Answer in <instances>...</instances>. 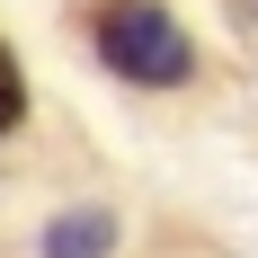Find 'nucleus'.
Here are the masks:
<instances>
[{
  "instance_id": "3",
  "label": "nucleus",
  "mask_w": 258,
  "mask_h": 258,
  "mask_svg": "<svg viewBox=\"0 0 258 258\" xmlns=\"http://www.w3.org/2000/svg\"><path fill=\"white\" fill-rule=\"evenodd\" d=\"M18 107H27V80H18V62H9V53H0V134L18 125Z\"/></svg>"
},
{
  "instance_id": "1",
  "label": "nucleus",
  "mask_w": 258,
  "mask_h": 258,
  "mask_svg": "<svg viewBox=\"0 0 258 258\" xmlns=\"http://www.w3.org/2000/svg\"><path fill=\"white\" fill-rule=\"evenodd\" d=\"M89 45L116 80L134 89H178L196 72V45H187V27L160 9V0H107L98 18H89Z\"/></svg>"
},
{
  "instance_id": "4",
  "label": "nucleus",
  "mask_w": 258,
  "mask_h": 258,
  "mask_svg": "<svg viewBox=\"0 0 258 258\" xmlns=\"http://www.w3.org/2000/svg\"><path fill=\"white\" fill-rule=\"evenodd\" d=\"M232 18H240V27H258V0H232Z\"/></svg>"
},
{
  "instance_id": "2",
  "label": "nucleus",
  "mask_w": 258,
  "mask_h": 258,
  "mask_svg": "<svg viewBox=\"0 0 258 258\" xmlns=\"http://www.w3.org/2000/svg\"><path fill=\"white\" fill-rule=\"evenodd\" d=\"M36 249L45 258H107L116 249V214L107 205H62L45 232H36Z\"/></svg>"
}]
</instances>
